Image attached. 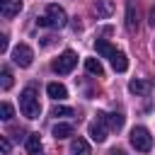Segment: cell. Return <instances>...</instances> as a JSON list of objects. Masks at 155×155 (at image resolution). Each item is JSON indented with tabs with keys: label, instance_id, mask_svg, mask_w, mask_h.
Returning <instances> with one entry per match:
<instances>
[{
	"label": "cell",
	"instance_id": "1",
	"mask_svg": "<svg viewBox=\"0 0 155 155\" xmlns=\"http://www.w3.org/2000/svg\"><path fill=\"white\" fill-rule=\"evenodd\" d=\"M19 111L27 119H39L41 104H39V94H36L34 87H24L22 90V94H19Z\"/></svg>",
	"mask_w": 155,
	"mask_h": 155
},
{
	"label": "cell",
	"instance_id": "2",
	"mask_svg": "<svg viewBox=\"0 0 155 155\" xmlns=\"http://www.w3.org/2000/svg\"><path fill=\"white\" fill-rule=\"evenodd\" d=\"M36 24L39 27H53V29H63L68 24V15L61 5H48L46 7V15L44 17H36Z\"/></svg>",
	"mask_w": 155,
	"mask_h": 155
},
{
	"label": "cell",
	"instance_id": "3",
	"mask_svg": "<svg viewBox=\"0 0 155 155\" xmlns=\"http://www.w3.org/2000/svg\"><path fill=\"white\" fill-rule=\"evenodd\" d=\"M131 145L138 150V153H148L153 148V136L145 126H133L131 128Z\"/></svg>",
	"mask_w": 155,
	"mask_h": 155
},
{
	"label": "cell",
	"instance_id": "4",
	"mask_svg": "<svg viewBox=\"0 0 155 155\" xmlns=\"http://www.w3.org/2000/svg\"><path fill=\"white\" fill-rule=\"evenodd\" d=\"M75 63H78V56H75L73 51H63V53L51 63V68H53L58 75H65V73H70V70L75 68Z\"/></svg>",
	"mask_w": 155,
	"mask_h": 155
},
{
	"label": "cell",
	"instance_id": "5",
	"mask_svg": "<svg viewBox=\"0 0 155 155\" xmlns=\"http://www.w3.org/2000/svg\"><path fill=\"white\" fill-rule=\"evenodd\" d=\"M31 61H34V51H31L27 44H17V46L12 48V63H15V65H19V68H29Z\"/></svg>",
	"mask_w": 155,
	"mask_h": 155
},
{
	"label": "cell",
	"instance_id": "6",
	"mask_svg": "<svg viewBox=\"0 0 155 155\" xmlns=\"http://www.w3.org/2000/svg\"><path fill=\"white\" fill-rule=\"evenodd\" d=\"M107 131H109V126H107V121H104V111H99L97 119L90 124V138H92L94 143H104V140H107Z\"/></svg>",
	"mask_w": 155,
	"mask_h": 155
},
{
	"label": "cell",
	"instance_id": "7",
	"mask_svg": "<svg viewBox=\"0 0 155 155\" xmlns=\"http://www.w3.org/2000/svg\"><path fill=\"white\" fill-rule=\"evenodd\" d=\"M22 10V0H0V15L5 19H12L15 15H19Z\"/></svg>",
	"mask_w": 155,
	"mask_h": 155
},
{
	"label": "cell",
	"instance_id": "8",
	"mask_svg": "<svg viewBox=\"0 0 155 155\" xmlns=\"http://www.w3.org/2000/svg\"><path fill=\"white\" fill-rule=\"evenodd\" d=\"M126 29L133 34V31H138V12H136V5H133V0H128L126 2Z\"/></svg>",
	"mask_w": 155,
	"mask_h": 155
},
{
	"label": "cell",
	"instance_id": "9",
	"mask_svg": "<svg viewBox=\"0 0 155 155\" xmlns=\"http://www.w3.org/2000/svg\"><path fill=\"white\" fill-rule=\"evenodd\" d=\"M70 155H92L90 143L85 138H73L70 140Z\"/></svg>",
	"mask_w": 155,
	"mask_h": 155
},
{
	"label": "cell",
	"instance_id": "10",
	"mask_svg": "<svg viewBox=\"0 0 155 155\" xmlns=\"http://www.w3.org/2000/svg\"><path fill=\"white\" fill-rule=\"evenodd\" d=\"M46 92H48L51 99H58V102L68 97V90H65V85H61V82H48V85H46Z\"/></svg>",
	"mask_w": 155,
	"mask_h": 155
},
{
	"label": "cell",
	"instance_id": "11",
	"mask_svg": "<svg viewBox=\"0 0 155 155\" xmlns=\"http://www.w3.org/2000/svg\"><path fill=\"white\" fill-rule=\"evenodd\" d=\"M109 61H111V68H114L116 73H126V70H128V58H126V53L116 51V53H114Z\"/></svg>",
	"mask_w": 155,
	"mask_h": 155
},
{
	"label": "cell",
	"instance_id": "12",
	"mask_svg": "<svg viewBox=\"0 0 155 155\" xmlns=\"http://www.w3.org/2000/svg\"><path fill=\"white\" fill-rule=\"evenodd\" d=\"M27 153L29 155H39L41 153V138H39V133H29L27 136Z\"/></svg>",
	"mask_w": 155,
	"mask_h": 155
},
{
	"label": "cell",
	"instance_id": "13",
	"mask_svg": "<svg viewBox=\"0 0 155 155\" xmlns=\"http://www.w3.org/2000/svg\"><path fill=\"white\" fill-rule=\"evenodd\" d=\"M104 121L111 131H121L124 128V114H104Z\"/></svg>",
	"mask_w": 155,
	"mask_h": 155
},
{
	"label": "cell",
	"instance_id": "14",
	"mask_svg": "<svg viewBox=\"0 0 155 155\" xmlns=\"http://www.w3.org/2000/svg\"><path fill=\"white\" fill-rule=\"evenodd\" d=\"M94 48H97V53H102V56H107V58H111V56L116 53V48H114L109 41H104V39H97V41H94Z\"/></svg>",
	"mask_w": 155,
	"mask_h": 155
},
{
	"label": "cell",
	"instance_id": "15",
	"mask_svg": "<svg viewBox=\"0 0 155 155\" xmlns=\"http://www.w3.org/2000/svg\"><path fill=\"white\" fill-rule=\"evenodd\" d=\"M85 68H87V73H92V75H104V68H102V63H99V58H85Z\"/></svg>",
	"mask_w": 155,
	"mask_h": 155
},
{
	"label": "cell",
	"instance_id": "16",
	"mask_svg": "<svg viewBox=\"0 0 155 155\" xmlns=\"http://www.w3.org/2000/svg\"><path fill=\"white\" fill-rule=\"evenodd\" d=\"M68 136H73V124H56L53 126V138H68Z\"/></svg>",
	"mask_w": 155,
	"mask_h": 155
},
{
	"label": "cell",
	"instance_id": "17",
	"mask_svg": "<svg viewBox=\"0 0 155 155\" xmlns=\"http://www.w3.org/2000/svg\"><path fill=\"white\" fill-rule=\"evenodd\" d=\"M94 12H97L99 17H109V15L114 12V5H111L109 0H97V5H94Z\"/></svg>",
	"mask_w": 155,
	"mask_h": 155
},
{
	"label": "cell",
	"instance_id": "18",
	"mask_svg": "<svg viewBox=\"0 0 155 155\" xmlns=\"http://www.w3.org/2000/svg\"><path fill=\"white\" fill-rule=\"evenodd\" d=\"M128 92H133V94H145V92H148V82H143V80H131V82H128Z\"/></svg>",
	"mask_w": 155,
	"mask_h": 155
},
{
	"label": "cell",
	"instance_id": "19",
	"mask_svg": "<svg viewBox=\"0 0 155 155\" xmlns=\"http://www.w3.org/2000/svg\"><path fill=\"white\" fill-rule=\"evenodd\" d=\"M75 111L70 109V107H63V104H56L53 109H51V116H56V119H63V116H73Z\"/></svg>",
	"mask_w": 155,
	"mask_h": 155
},
{
	"label": "cell",
	"instance_id": "20",
	"mask_svg": "<svg viewBox=\"0 0 155 155\" xmlns=\"http://www.w3.org/2000/svg\"><path fill=\"white\" fill-rule=\"evenodd\" d=\"M12 116H15L12 104H10V102H2V104H0V119H2V121H12Z\"/></svg>",
	"mask_w": 155,
	"mask_h": 155
},
{
	"label": "cell",
	"instance_id": "21",
	"mask_svg": "<svg viewBox=\"0 0 155 155\" xmlns=\"http://www.w3.org/2000/svg\"><path fill=\"white\" fill-rule=\"evenodd\" d=\"M0 85H2V90H10V87H12V73H10V68H2V73H0Z\"/></svg>",
	"mask_w": 155,
	"mask_h": 155
},
{
	"label": "cell",
	"instance_id": "22",
	"mask_svg": "<svg viewBox=\"0 0 155 155\" xmlns=\"http://www.w3.org/2000/svg\"><path fill=\"white\" fill-rule=\"evenodd\" d=\"M10 148H12V145H10V140H7L5 136H2V138H0V150H2L5 155H7V153H10Z\"/></svg>",
	"mask_w": 155,
	"mask_h": 155
},
{
	"label": "cell",
	"instance_id": "23",
	"mask_svg": "<svg viewBox=\"0 0 155 155\" xmlns=\"http://www.w3.org/2000/svg\"><path fill=\"white\" fill-rule=\"evenodd\" d=\"M5 51H7V34L0 36V53H5Z\"/></svg>",
	"mask_w": 155,
	"mask_h": 155
},
{
	"label": "cell",
	"instance_id": "24",
	"mask_svg": "<svg viewBox=\"0 0 155 155\" xmlns=\"http://www.w3.org/2000/svg\"><path fill=\"white\" fill-rule=\"evenodd\" d=\"M148 22H150V27H155V5H153L150 12H148Z\"/></svg>",
	"mask_w": 155,
	"mask_h": 155
},
{
	"label": "cell",
	"instance_id": "25",
	"mask_svg": "<svg viewBox=\"0 0 155 155\" xmlns=\"http://www.w3.org/2000/svg\"><path fill=\"white\" fill-rule=\"evenodd\" d=\"M109 155H126V150H121V148H111Z\"/></svg>",
	"mask_w": 155,
	"mask_h": 155
}]
</instances>
